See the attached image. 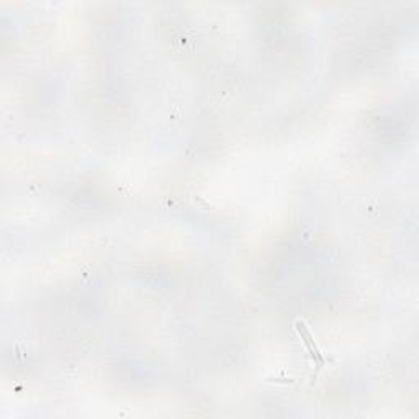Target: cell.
Wrapping results in <instances>:
<instances>
[{
  "mask_svg": "<svg viewBox=\"0 0 419 419\" xmlns=\"http://www.w3.org/2000/svg\"><path fill=\"white\" fill-rule=\"evenodd\" d=\"M295 331L298 332L301 342H303V344L306 346V350H308L310 357H312L314 367H317V368L324 367V364H326V359H324L321 350H319L317 341H314L313 335L310 332L308 326H306V324L301 321V319H296V321H295Z\"/></svg>",
  "mask_w": 419,
  "mask_h": 419,
  "instance_id": "1",
  "label": "cell"
}]
</instances>
